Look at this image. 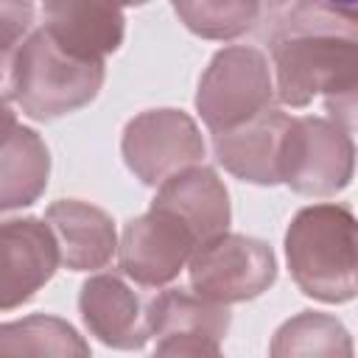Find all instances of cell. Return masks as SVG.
<instances>
[{"label":"cell","mask_w":358,"mask_h":358,"mask_svg":"<svg viewBox=\"0 0 358 358\" xmlns=\"http://www.w3.org/2000/svg\"><path fill=\"white\" fill-rule=\"evenodd\" d=\"M274 98L302 109L324 98L327 120L352 134L358 90V11L330 3H285L268 8Z\"/></svg>","instance_id":"6da1fadb"},{"label":"cell","mask_w":358,"mask_h":358,"mask_svg":"<svg viewBox=\"0 0 358 358\" xmlns=\"http://www.w3.org/2000/svg\"><path fill=\"white\" fill-rule=\"evenodd\" d=\"M285 263L305 296L324 305L352 302L358 294L352 210L338 201L302 207L285 229Z\"/></svg>","instance_id":"7a4b0ae2"},{"label":"cell","mask_w":358,"mask_h":358,"mask_svg":"<svg viewBox=\"0 0 358 358\" xmlns=\"http://www.w3.org/2000/svg\"><path fill=\"white\" fill-rule=\"evenodd\" d=\"M103 78V62L78 59L36 28L17 48L14 101L31 120L48 123L95 101Z\"/></svg>","instance_id":"3957f363"},{"label":"cell","mask_w":358,"mask_h":358,"mask_svg":"<svg viewBox=\"0 0 358 358\" xmlns=\"http://www.w3.org/2000/svg\"><path fill=\"white\" fill-rule=\"evenodd\" d=\"M274 106L271 64L252 45L221 48L199 78L196 112L213 134L238 129Z\"/></svg>","instance_id":"277c9868"},{"label":"cell","mask_w":358,"mask_h":358,"mask_svg":"<svg viewBox=\"0 0 358 358\" xmlns=\"http://www.w3.org/2000/svg\"><path fill=\"white\" fill-rule=\"evenodd\" d=\"M352 134L319 115H302L288 123L280 159V182L299 196L327 199L352 182Z\"/></svg>","instance_id":"5b68a950"},{"label":"cell","mask_w":358,"mask_h":358,"mask_svg":"<svg viewBox=\"0 0 358 358\" xmlns=\"http://www.w3.org/2000/svg\"><path fill=\"white\" fill-rule=\"evenodd\" d=\"M187 274L196 296L227 308L266 294L277 280V257L260 238L224 232L193 252Z\"/></svg>","instance_id":"8992f818"},{"label":"cell","mask_w":358,"mask_h":358,"mask_svg":"<svg viewBox=\"0 0 358 358\" xmlns=\"http://www.w3.org/2000/svg\"><path fill=\"white\" fill-rule=\"evenodd\" d=\"M204 137L196 120L182 109H148L134 115L120 137L126 168L148 187H159L171 176L201 165Z\"/></svg>","instance_id":"52a82bcc"},{"label":"cell","mask_w":358,"mask_h":358,"mask_svg":"<svg viewBox=\"0 0 358 358\" xmlns=\"http://www.w3.org/2000/svg\"><path fill=\"white\" fill-rule=\"evenodd\" d=\"M201 243L171 213L148 207L123 227L117 243V266L126 280L140 288H162L187 268Z\"/></svg>","instance_id":"ba28073f"},{"label":"cell","mask_w":358,"mask_h":358,"mask_svg":"<svg viewBox=\"0 0 358 358\" xmlns=\"http://www.w3.org/2000/svg\"><path fill=\"white\" fill-rule=\"evenodd\" d=\"M151 296L123 274L106 271L84 280L78 313L90 336L112 350H143L151 341Z\"/></svg>","instance_id":"9c48e42d"},{"label":"cell","mask_w":358,"mask_h":358,"mask_svg":"<svg viewBox=\"0 0 358 358\" xmlns=\"http://www.w3.org/2000/svg\"><path fill=\"white\" fill-rule=\"evenodd\" d=\"M59 268V249L45 218L22 215L0 221V310L34 299Z\"/></svg>","instance_id":"30bf717a"},{"label":"cell","mask_w":358,"mask_h":358,"mask_svg":"<svg viewBox=\"0 0 358 358\" xmlns=\"http://www.w3.org/2000/svg\"><path fill=\"white\" fill-rule=\"evenodd\" d=\"M288 123L291 115L271 106L238 129L213 134L215 159L241 182L274 187L280 185V159Z\"/></svg>","instance_id":"8fae6325"},{"label":"cell","mask_w":358,"mask_h":358,"mask_svg":"<svg viewBox=\"0 0 358 358\" xmlns=\"http://www.w3.org/2000/svg\"><path fill=\"white\" fill-rule=\"evenodd\" d=\"M45 224L53 232L59 263L70 271L103 268L117 252L112 215L90 201L59 199L45 210Z\"/></svg>","instance_id":"7c38bea8"},{"label":"cell","mask_w":358,"mask_h":358,"mask_svg":"<svg viewBox=\"0 0 358 358\" xmlns=\"http://www.w3.org/2000/svg\"><path fill=\"white\" fill-rule=\"evenodd\" d=\"M151 207L179 218L201 246L224 235L232 221L229 193L218 173L207 165H193L162 182L157 187V196L151 199Z\"/></svg>","instance_id":"4fadbf2b"},{"label":"cell","mask_w":358,"mask_h":358,"mask_svg":"<svg viewBox=\"0 0 358 358\" xmlns=\"http://www.w3.org/2000/svg\"><path fill=\"white\" fill-rule=\"evenodd\" d=\"M59 48L78 59L103 62L126 34V17L106 3H45L39 25Z\"/></svg>","instance_id":"5bb4252c"},{"label":"cell","mask_w":358,"mask_h":358,"mask_svg":"<svg viewBox=\"0 0 358 358\" xmlns=\"http://www.w3.org/2000/svg\"><path fill=\"white\" fill-rule=\"evenodd\" d=\"M50 151L36 129L17 126L0 145V213L31 207L48 187Z\"/></svg>","instance_id":"9a60e30c"},{"label":"cell","mask_w":358,"mask_h":358,"mask_svg":"<svg viewBox=\"0 0 358 358\" xmlns=\"http://www.w3.org/2000/svg\"><path fill=\"white\" fill-rule=\"evenodd\" d=\"M0 358H92L84 336L64 319L31 313L0 324Z\"/></svg>","instance_id":"2e32d148"},{"label":"cell","mask_w":358,"mask_h":358,"mask_svg":"<svg viewBox=\"0 0 358 358\" xmlns=\"http://www.w3.org/2000/svg\"><path fill=\"white\" fill-rule=\"evenodd\" d=\"M268 358H355V352L341 319L322 310H299L274 330Z\"/></svg>","instance_id":"e0dca14e"},{"label":"cell","mask_w":358,"mask_h":358,"mask_svg":"<svg viewBox=\"0 0 358 358\" xmlns=\"http://www.w3.org/2000/svg\"><path fill=\"white\" fill-rule=\"evenodd\" d=\"M229 308L207 302L185 288H165L151 296V338L168 333H204L221 341L229 333Z\"/></svg>","instance_id":"ac0fdd59"},{"label":"cell","mask_w":358,"mask_h":358,"mask_svg":"<svg viewBox=\"0 0 358 358\" xmlns=\"http://www.w3.org/2000/svg\"><path fill=\"white\" fill-rule=\"evenodd\" d=\"M263 6L252 0H182L173 14L187 31L204 39H235L255 28Z\"/></svg>","instance_id":"d6986e66"},{"label":"cell","mask_w":358,"mask_h":358,"mask_svg":"<svg viewBox=\"0 0 358 358\" xmlns=\"http://www.w3.org/2000/svg\"><path fill=\"white\" fill-rule=\"evenodd\" d=\"M151 358H224L221 341L204 333H168L157 338Z\"/></svg>","instance_id":"ffe728a7"},{"label":"cell","mask_w":358,"mask_h":358,"mask_svg":"<svg viewBox=\"0 0 358 358\" xmlns=\"http://www.w3.org/2000/svg\"><path fill=\"white\" fill-rule=\"evenodd\" d=\"M36 17L34 3H0V53L17 50L25 42Z\"/></svg>","instance_id":"44dd1931"},{"label":"cell","mask_w":358,"mask_h":358,"mask_svg":"<svg viewBox=\"0 0 358 358\" xmlns=\"http://www.w3.org/2000/svg\"><path fill=\"white\" fill-rule=\"evenodd\" d=\"M14 62L17 50L0 53V101H14Z\"/></svg>","instance_id":"7402d4cb"},{"label":"cell","mask_w":358,"mask_h":358,"mask_svg":"<svg viewBox=\"0 0 358 358\" xmlns=\"http://www.w3.org/2000/svg\"><path fill=\"white\" fill-rule=\"evenodd\" d=\"M17 126H20V123H17V112H14L6 101H0V145L17 131Z\"/></svg>","instance_id":"603a6c76"}]
</instances>
